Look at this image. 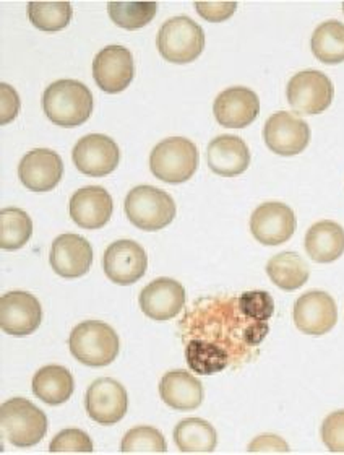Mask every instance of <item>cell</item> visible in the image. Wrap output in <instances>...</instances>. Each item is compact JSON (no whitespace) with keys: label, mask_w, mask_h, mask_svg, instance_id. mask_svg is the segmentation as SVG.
<instances>
[{"label":"cell","mask_w":344,"mask_h":455,"mask_svg":"<svg viewBox=\"0 0 344 455\" xmlns=\"http://www.w3.org/2000/svg\"><path fill=\"white\" fill-rule=\"evenodd\" d=\"M93 105L90 88L78 80H58L43 95V109L49 121L67 129L85 124L93 113Z\"/></svg>","instance_id":"1"},{"label":"cell","mask_w":344,"mask_h":455,"mask_svg":"<svg viewBox=\"0 0 344 455\" xmlns=\"http://www.w3.org/2000/svg\"><path fill=\"white\" fill-rule=\"evenodd\" d=\"M2 435L21 449L36 446L48 433V417L27 398H10L0 407Z\"/></svg>","instance_id":"2"},{"label":"cell","mask_w":344,"mask_h":455,"mask_svg":"<svg viewBox=\"0 0 344 455\" xmlns=\"http://www.w3.org/2000/svg\"><path fill=\"white\" fill-rule=\"evenodd\" d=\"M70 353L90 368H105L117 358L121 350L119 335L109 323L86 321L78 323L68 339Z\"/></svg>","instance_id":"3"},{"label":"cell","mask_w":344,"mask_h":455,"mask_svg":"<svg viewBox=\"0 0 344 455\" xmlns=\"http://www.w3.org/2000/svg\"><path fill=\"white\" fill-rule=\"evenodd\" d=\"M125 215L134 227L144 231H160L176 219V202L164 190L138 186L127 194Z\"/></svg>","instance_id":"4"},{"label":"cell","mask_w":344,"mask_h":455,"mask_svg":"<svg viewBox=\"0 0 344 455\" xmlns=\"http://www.w3.org/2000/svg\"><path fill=\"white\" fill-rule=\"evenodd\" d=\"M199 168L197 145L185 137H169L158 143L150 156V170L156 180L182 184Z\"/></svg>","instance_id":"5"},{"label":"cell","mask_w":344,"mask_h":455,"mask_svg":"<svg viewBox=\"0 0 344 455\" xmlns=\"http://www.w3.org/2000/svg\"><path fill=\"white\" fill-rule=\"evenodd\" d=\"M156 46L160 54L172 64H191L205 49V33L191 17L169 19L160 28Z\"/></svg>","instance_id":"6"},{"label":"cell","mask_w":344,"mask_h":455,"mask_svg":"<svg viewBox=\"0 0 344 455\" xmlns=\"http://www.w3.org/2000/svg\"><path fill=\"white\" fill-rule=\"evenodd\" d=\"M287 103L299 116H316L326 111L335 96L333 84L324 72L302 70L289 80Z\"/></svg>","instance_id":"7"},{"label":"cell","mask_w":344,"mask_h":455,"mask_svg":"<svg viewBox=\"0 0 344 455\" xmlns=\"http://www.w3.org/2000/svg\"><path fill=\"white\" fill-rule=\"evenodd\" d=\"M294 212L281 202H265L255 209L250 219L252 236L263 246H279L296 233Z\"/></svg>","instance_id":"8"},{"label":"cell","mask_w":344,"mask_h":455,"mask_svg":"<svg viewBox=\"0 0 344 455\" xmlns=\"http://www.w3.org/2000/svg\"><path fill=\"white\" fill-rule=\"evenodd\" d=\"M72 160L80 172L91 178H103L119 166L121 152L111 137L90 133L82 137L74 147Z\"/></svg>","instance_id":"9"},{"label":"cell","mask_w":344,"mask_h":455,"mask_svg":"<svg viewBox=\"0 0 344 455\" xmlns=\"http://www.w3.org/2000/svg\"><path fill=\"white\" fill-rule=\"evenodd\" d=\"M263 140L268 150L281 156H294L304 152L310 142V127L294 114H273L263 127Z\"/></svg>","instance_id":"10"},{"label":"cell","mask_w":344,"mask_h":455,"mask_svg":"<svg viewBox=\"0 0 344 455\" xmlns=\"http://www.w3.org/2000/svg\"><path fill=\"white\" fill-rule=\"evenodd\" d=\"M85 405L93 421L103 427H113L127 413V390L121 382L111 378L96 379L86 390Z\"/></svg>","instance_id":"11"},{"label":"cell","mask_w":344,"mask_h":455,"mask_svg":"<svg viewBox=\"0 0 344 455\" xmlns=\"http://www.w3.org/2000/svg\"><path fill=\"white\" fill-rule=\"evenodd\" d=\"M43 307L33 294L10 291L0 298V327L13 337H27L38 331Z\"/></svg>","instance_id":"12"},{"label":"cell","mask_w":344,"mask_h":455,"mask_svg":"<svg viewBox=\"0 0 344 455\" xmlns=\"http://www.w3.org/2000/svg\"><path fill=\"white\" fill-rule=\"evenodd\" d=\"M105 274L115 284H134L146 274L148 256L144 247L130 239H119L106 249Z\"/></svg>","instance_id":"13"},{"label":"cell","mask_w":344,"mask_h":455,"mask_svg":"<svg viewBox=\"0 0 344 455\" xmlns=\"http://www.w3.org/2000/svg\"><path fill=\"white\" fill-rule=\"evenodd\" d=\"M93 76L106 93H121L132 84L135 76L134 56L124 46H107L93 60Z\"/></svg>","instance_id":"14"},{"label":"cell","mask_w":344,"mask_h":455,"mask_svg":"<svg viewBox=\"0 0 344 455\" xmlns=\"http://www.w3.org/2000/svg\"><path fill=\"white\" fill-rule=\"evenodd\" d=\"M293 319L297 329L307 335H325L333 331L338 323L335 299L325 293L312 290L302 294L293 309Z\"/></svg>","instance_id":"15"},{"label":"cell","mask_w":344,"mask_h":455,"mask_svg":"<svg viewBox=\"0 0 344 455\" xmlns=\"http://www.w3.org/2000/svg\"><path fill=\"white\" fill-rule=\"evenodd\" d=\"M93 264V247L85 237L66 233L54 239L51 267L62 278L74 280L86 275Z\"/></svg>","instance_id":"16"},{"label":"cell","mask_w":344,"mask_h":455,"mask_svg":"<svg viewBox=\"0 0 344 455\" xmlns=\"http://www.w3.org/2000/svg\"><path fill=\"white\" fill-rule=\"evenodd\" d=\"M64 174V163L59 153L38 148L27 153L19 164L21 184L31 192H49L56 189Z\"/></svg>","instance_id":"17"},{"label":"cell","mask_w":344,"mask_h":455,"mask_svg":"<svg viewBox=\"0 0 344 455\" xmlns=\"http://www.w3.org/2000/svg\"><path fill=\"white\" fill-rule=\"evenodd\" d=\"M216 121L226 129H244L260 113L257 93L246 86H232L218 95L213 105Z\"/></svg>","instance_id":"18"},{"label":"cell","mask_w":344,"mask_h":455,"mask_svg":"<svg viewBox=\"0 0 344 455\" xmlns=\"http://www.w3.org/2000/svg\"><path fill=\"white\" fill-rule=\"evenodd\" d=\"M185 306V290L177 280L156 278L140 293V307L153 321H169Z\"/></svg>","instance_id":"19"},{"label":"cell","mask_w":344,"mask_h":455,"mask_svg":"<svg viewBox=\"0 0 344 455\" xmlns=\"http://www.w3.org/2000/svg\"><path fill=\"white\" fill-rule=\"evenodd\" d=\"M114 202L111 194L99 186L78 189L70 199V217L83 229H99L113 217Z\"/></svg>","instance_id":"20"},{"label":"cell","mask_w":344,"mask_h":455,"mask_svg":"<svg viewBox=\"0 0 344 455\" xmlns=\"http://www.w3.org/2000/svg\"><path fill=\"white\" fill-rule=\"evenodd\" d=\"M207 160L215 174L234 178L249 168V147L238 135H220L208 145Z\"/></svg>","instance_id":"21"},{"label":"cell","mask_w":344,"mask_h":455,"mask_svg":"<svg viewBox=\"0 0 344 455\" xmlns=\"http://www.w3.org/2000/svg\"><path fill=\"white\" fill-rule=\"evenodd\" d=\"M203 386L187 371H169L160 382V395L172 410L191 411L203 403Z\"/></svg>","instance_id":"22"},{"label":"cell","mask_w":344,"mask_h":455,"mask_svg":"<svg viewBox=\"0 0 344 455\" xmlns=\"http://www.w3.org/2000/svg\"><path fill=\"white\" fill-rule=\"evenodd\" d=\"M307 254L318 264L335 262L344 254V229L332 220L318 221L306 235Z\"/></svg>","instance_id":"23"},{"label":"cell","mask_w":344,"mask_h":455,"mask_svg":"<svg viewBox=\"0 0 344 455\" xmlns=\"http://www.w3.org/2000/svg\"><path fill=\"white\" fill-rule=\"evenodd\" d=\"M75 390L72 372L58 364L44 366L33 378V394L48 405H62L70 400Z\"/></svg>","instance_id":"24"},{"label":"cell","mask_w":344,"mask_h":455,"mask_svg":"<svg viewBox=\"0 0 344 455\" xmlns=\"http://www.w3.org/2000/svg\"><path fill=\"white\" fill-rule=\"evenodd\" d=\"M174 443L184 454H210L218 446V435L208 421L187 418L174 429Z\"/></svg>","instance_id":"25"},{"label":"cell","mask_w":344,"mask_h":455,"mask_svg":"<svg viewBox=\"0 0 344 455\" xmlns=\"http://www.w3.org/2000/svg\"><path fill=\"white\" fill-rule=\"evenodd\" d=\"M267 274L270 280L283 291H294L307 283L310 270L302 257L286 251L268 260Z\"/></svg>","instance_id":"26"},{"label":"cell","mask_w":344,"mask_h":455,"mask_svg":"<svg viewBox=\"0 0 344 455\" xmlns=\"http://www.w3.org/2000/svg\"><path fill=\"white\" fill-rule=\"evenodd\" d=\"M185 360L193 372L211 376L230 366L231 356L218 343L193 339L185 347Z\"/></svg>","instance_id":"27"},{"label":"cell","mask_w":344,"mask_h":455,"mask_svg":"<svg viewBox=\"0 0 344 455\" xmlns=\"http://www.w3.org/2000/svg\"><path fill=\"white\" fill-rule=\"evenodd\" d=\"M312 52L314 56L328 66L344 62V25L341 21L330 20L317 27L312 35Z\"/></svg>","instance_id":"28"},{"label":"cell","mask_w":344,"mask_h":455,"mask_svg":"<svg viewBox=\"0 0 344 455\" xmlns=\"http://www.w3.org/2000/svg\"><path fill=\"white\" fill-rule=\"evenodd\" d=\"M33 235V221L25 210L9 207L0 212V247L17 251L28 243Z\"/></svg>","instance_id":"29"},{"label":"cell","mask_w":344,"mask_h":455,"mask_svg":"<svg viewBox=\"0 0 344 455\" xmlns=\"http://www.w3.org/2000/svg\"><path fill=\"white\" fill-rule=\"evenodd\" d=\"M70 2H29L28 19L36 28L56 33L66 28L72 20Z\"/></svg>","instance_id":"30"},{"label":"cell","mask_w":344,"mask_h":455,"mask_svg":"<svg viewBox=\"0 0 344 455\" xmlns=\"http://www.w3.org/2000/svg\"><path fill=\"white\" fill-rule=\"evenodd\" d=\"M158 12L156 2H109L107 13L117 27L134 29L144 28Z\"/></svg>","instance_id":"31"},{"label":"cell","mask_w":344,"mask_h":455,"mask_svg":"<svg viewBox=\"0 0 344 455\" xmlns=\"http://www.w3.org/2000/svg\"><path fill=\"white\" fill-rule=\"evenodd\" d=\"M124 454H164L168 444L161 431L152 427H132L121 444Z\"/></svg>","instance_id":"32"},{"label":"cell","mask_w":344,"mask_h":455,"mask_svg":"<svg viewBox=\"0 0 344 455\" xmlns=\"http://www.w3.org/2000/svg\"><path fill=\"white\" fill-rule=\"evenodd\" d=\"M240 313L250 321L268 323L275 313V301L267 291H247L238 298Z\"/></svg>","instance_id":"33"},{"label":"cell","mask_w":344,"mask_h":455,"mask_svg":"<svg viewBox=\"0 0 344 455\" xmlns=\"http://www.w3.org/2000/svg\"><path fill=\"white\" fill-rule=\"evenodd\" d=\"M52 454L58 452H93V441L85 431L77 427H68L60 431L49 444Z\"/></svg>","instance_id":"34"},{"label":"cell","mask_w":344,"mask_h":455,"mask_svg":"<svg viewBox=\"0 0 344 455\" xmlns=\"http://www.w3.org/2000/svg\"><path fill=\"white\" fill-rule=\"evenodd\" d=\"M322 441L330 452L344 454V410L328 415L322 425Z\"/></svg>","instance_id":"35"},{"label":"cell","mask_w":344,"mask_h":455,"mask_svg":"<svg viewBox=\"0 0 344 455\" xmlns=\"http://www.w3.org/2000/svg\"><path fill=\"white\" fill-rule=\"evenodd\" d=\"M195 9L207 21L221 23L230 20L236 13L238 4L236 2H195Z\"/></svg>","instance_id":"36"},{"label":"cell","mask_w":344,"mask_h":455,"mask_svg":"<svg viewBox=\"0 0 344 455\" xmlns=\"http://www.w3.org/2000/svg\"><path fill=\"white\" fill-rule=\"evenodd\" d=\"M250 454H287L289 452V446L281 439V437L275 436V435H262L257 439H254L250 443L249 449Z\"/></svg>","instance_id":"37"},{"label":"cell","mask_w":344,"mask_h":455,"mask_svg":"<svg viewBox=\"0 0 344 455\" xmlns=\"http://www.w3.org/2000/svg\"><path fill=\"white\" fill-rule=\"evenodd\" d=\"M0 92H2V117H0V124L7 125L12 123L20 111V98L19 93L7 85V84H0Z\"/></svg>","instance_id":"38"},{"label":"cell","mask_w":344,"mask_h":455,"mask_svg":"<svg viewBox=\"0 0 344 455\" xmlns=\"http://www.w3.org/2000/svg\"><path fill=\"white\" fill-rule=\"evenodd\" d=\"M343 13H344V4H343Z\"/></svg>","instance_id":"39"}]
</instances>
